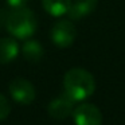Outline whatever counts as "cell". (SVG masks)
Returning <instances> with one entry per match:
<instances>
[{"label":"cell","instance_id":"1","mask_svg":"<svg viewBox=\"0 0 125 125\" xmlns=\"http://www.w3.org/2000/svg\"><path fill=\"white\" fill-rule=\"evenodd\" d=\"M65 93H67L74 101H83L94 93L95 81L94 77L87 70L81 67L70 69L63 78Z\"/></svg>","mask_w":125,"mask_h":125},{"label":"cell","instance_id":"2","mask_svg":"<svg viewBox=\"0 0 125 125\" xmlns=\"http://www.w3.org/2000/svg\"><path fill=\"white\" fill-rule=\"evenodd\" d=\"M6 28L16 38L26 39L35 32L36 18L34 12L26 7L12 8V11L7 14Z\"/></svg>","mask_w":125,"mask_h":125},{"label":"cell","instance_id":"3","mask_svg":"<svg viewBox=\"0 0 125 125\" xmlns=\"http://www.w3.org/2000/svg\"><path fill=\"white\" fill-rule=\"evenodd\" d=\"M77 38V28L70 20H61L51 28V39L58 47H69Z\"/></svg>","mask_w":125,"mask_h":125},{"label":"cell","instance_id":"4","mask_svg":"<svg viewBox=\"0 0 125 125\" xmlns=\"http://www.w3.org/2000/svg\"><path fill=\"white\" fill-rule=\"evenodd\" d=\"M10 93L16 102L28 105L35 100V87L28 79L18 77L10 83Z\"/></svg>","mask_w":125,"mask_h":125},{"label":"cell","instance_id":"5","mask_svg":"<svg viewBox=\"0 0 125 125\" xmlns=\"http://www.w3.org/2000/svg\"><path fill=\"white\" fill-rule=\"evenodd\" d=\"M75 125H101L102 113L93 104H82L73 110Z\"/></svg>","mask_w":125,"mask_h":125},{"label":"cell","instance_id":"6","mask_svg":"<svg viewBox=\"0 0 125 125\" xmlns=\"http://www.w3.org/2000/svg\"><path fill=\"white\" fill-rule=\"evenodd\" d=\"M74 102L75 101L67 93H63L50 101L49 106H47V112L54 120H65L66 117H69L73 113Z\"/></svg>","mask_w":125,"mask_h":125},{"label":"cell","instance_id":"7","mask_svg":"<svg viewBox=\"0 0 125 125\" xmlns=\"http://www.w3.org/2000/svg\"><path fill=\"white\" fill-rule=\"evenodd\" d=\"M97 7V0H74L71 1L67 15L70 19L78 20L90 15Z\"/></svg>","mask_w":125,"mask_h":125},{"label":"cell","instance_id":"8","mask_svg":"<svg viewBox=\"0 0 125 125\" xmlns=\"http://www.w3.org/2000/svg\"><path fill=\"white\" fill-rule=\"evenodd\" d=\"M19 54V46L11 36L0 39V63H8L14 61Z\"/></svg>","mask_w":125,"mask_h":125},{"label":"cell","instance_id":"9","mask_svg":"<svg viewBox=\"0 0 125 125\" xmlns=\"http://www.w3.org/2000/svg\"><path fill=\"white\" fill-rule=\"evenodd\" d=\"M43 8L52 16H62L67 14L71 0H42Z\"/></svg>","mask_w":125,"mask_h":125},{"label":"cell","instance_id":"10","mask_svg":"<svg viewBox=\"0 0 125 125\" xmlns=\"http://www.w3.org/2000/svg\"><path fill=\"white\" fill-rule=\"evenodd\" d=\"M44 54V50L38 41H27L23 44V55L30 62H39Z\"/></svg>","mask_w":125,"mask_h":125},{"label":"cell","instance_id":"11","mask_svg":"<svg viewBox=\"0 0 125 125\" xmlns=\"http://www.w3.org/2000/svg\"><path fill=\"white\" fill-rule=\"evenodd\" d=\"M10 112H11V104H10V101L3 94H0V121L6 120L8 117Z\"/></svg>","mask_w":125,"mask_h":125},{"label":"cell","instance_id":"12","mask_svg":"<svg viewBox=\"0 0 125 125\" xmlns=\"http://www.w3.org/2000/svg\"><path fill=\"white\" fill-rule=\"evenodd\" d=\"M28 0H7V3H8L10 7L12 8H19V7H24L27 4Z\"/></svg>","mask_w":125,"mask_h":125},{"label":"cell","instance_id":"13","mask_svg":"<svg viewBox=\"0 0 125 125\" xmlns=\"http://www.w3.org/2000/svg\"><path fill=\"white\" fill-rule=\"evenodd\" d=\"M6 20H7V12L0 8V28L6 26Z\"/></svg>","mask_w":125,"mask_h":125}]
</instances>
